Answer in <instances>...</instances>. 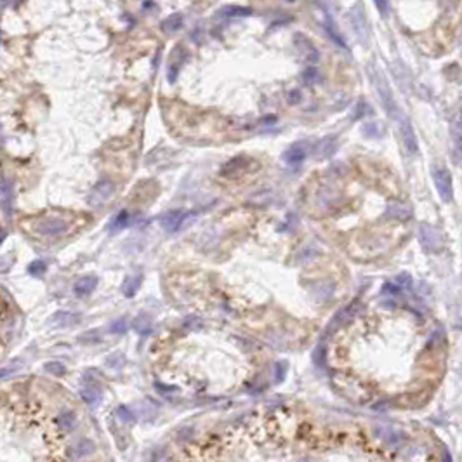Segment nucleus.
<instances>
[{
  "label": "nucleus",
  "instance_id": "obj_6",
  "mask_svg": "<svg viewBox=\"0 0 462 462\" xmlns=\"http://www.w3.org/2000/svg\"><path fill=\"white\" fill-rule=\"evenodd\" d=\"M188 218H190V214L184 212V210H169V212H165L160 218L162 228H164L165 231H169V233H174V231H177V229L183 226V222L186 221Z\"/></svg>",
  "mask_w": 462,
  "mask_h": 462
},
{
  "label": "nucleus",
  "instance_id": "obj_3",
  "mask_svg": "<svg viewBox=\"0 0 462 462\" xmlns=\"http://www.w3.org/2000/svg\"><path fill=\"white\" fill-rule=\"evenodd\" d=\"M419 240L420 245L428 252H436V250L443 247V238H441L439 231L436 228H433V226L426 224V222L419 226Z\"/></svg>",
  "mask_w": 462,
  "mask_h": 462
},
{
  "label": "nucleus",
  "instance_id": "obj_1",
  "mask_svg": "<svg viewBox=\"0 0 462 462\" xmlns=\"http://www.w3.org/2000/svg\"><path fill=\"white\" fill-rule=\"evenodd\" d=\"M372 78H374V84H375V89L379 91V96H381V101L382 104H384V108H386L388 115H389L393 120H398L400 119V108L396 106V103H394L393 96H391V89L389 85H388V82L384 80V76L381 75V73H375L372 72Z\"/></svg>",
  "mask_w": 462,
  "mask_h": 462
},
{
  "label": "nucleus",
  "instance_id": "obj_13",
  "mask_svg": "<svg viewBox=\"0 0 462 462\" xmlns=\"http://www.w3.org/2000/svg\"><path fill=\"white\" fill-rule=\"evenodd\" d=\"M252 14V9L242 7V5H224L218 11V16L221 18H245Z\"/></svg>",
  "mask_w": 462,
  "mask_h": 462
},
{
  "label": "nucleus",
  "instance_id": "obj_7",
  "mask_svg": "<svg viewBox=\"0 0 462 462\" xmlns=\"http://www.w3.org/2000/svg\"><path fill=\"white\" fill-rule=\"evenodd\" d=\"M113 191H115V186L111 181H99V183L92 188L89 202H91V205H96V207L101 205V203H104L106 200H110V196L113 195Z\"/></svg>",
  "mask_w": 462,
  "mask_h": 462
},
{
  "label": "nucleus",
  "instance_id": "obj_2",
  "mask_svg": "<svg viewBox=\"0 0 462 462\" xmlns=\"http://www.w3.org/2000/svg\"><path fill=\"white\" fill-rule=\"evenodd\" d=\"M433 181H435L439 198L443 200V202H450L452 196H454V188H452V176L448 169H445L443 165H435V169H433Z\"/></svg>",
  "mask_w": 462,
  "mask_h": 462
},
{
  "label": "nucleus",
  "instance_id": "obj_22",
  "mask_svg": "<svg viewBox=\"0 0 462 462\" xmlns=\"http://www.w3.org/2000/svg\"><path fill=\"white\" fill-rule=\"evenodd\" d=\"M127 330V321L123 320V318H119V320H115L113 323L110 325V332L115 334V336H120V334H123Z\"/></svg>",
  "mask_w": 462,
  "mask_h": 462
},
{
  "label": "nucleus",
  "instance_id": "obj_15",
  "mask_svg": "<svg viewBox=\"0 0 462 462\" xmlns=\"http://www.w3.org/2000/svg\"><path fill=\"white\" fill-rule=\"evenodd\" d=\"M323 28H325V31L329 33V37L332 38L334 42H336V44H339L340 47H346V42H344V38L339 35V31H337V28L334 26V21H332V18H330L329 14H325Z\"/></svg>",
  "mask_w": 462,
  "mask_h": 462
},
{
  "label": "nucleus",
  "instance_id": "obj_8",
  "mask_svg": "<svg viewBox=\"0 0 462 462\" xmlns=\"http://www.w3.org/2000/svg\"><path fill=\"white\" fill-rule=\"evenodd\" d=\"M308 151H310V143L299 141V143H295V145H292L291 148L283 153V160H285L289 165H299L304 162Z\"/></svg>",
  "mask_w": 462,
  "mask_h": 462
},
{
  "label": "nucleus",
  "instance_id": "obj_30",
  "mask_svg": "<svg viewBox=\"0 0 462 462\" xmlns=\"http://www.w3.org/2000/svg\"><path fill=\"white\" fill-rule=\"evenodd\" d=\"M455 143H457V148L462 151V132H455Z\"/></svg>",
  "mask_w": 462,
  "mask_h": 462
},
{
  "label": "nucleus",
  "instance_id": "obj_31",
  "mask_svg": "<svg viewBox=\"0 0 462 462\" xmlns=\"http://www.w3.org/2000/svg\"><path fill=\"white\" fill-rule=\"evenodd\" d=\"M160 462H172V461H170V459H162Z\"/></svg>",
  "mask_w": 462,
  "mask_h": 462
},
{
  "label": "nucleus",
  "instance_id": "obj_14",
  "mask_svg": "<svg viewBox=\"0 0 462 462\" xmlns=\"http://www.w3.org/2000/svg\"><path fill=\"white\" fill-rule=\"evenodd\" d=\"M56 424L61 431H72L76 424V417L73 412H63L56 417Z\"/></svg>",
  "mask_w": 462,
  "mask_h": 462
},
{
  "label": "nucleus",
  "instance_id": "obj_25",
  "mask_svg": "<svg viewBox=\"0 0 462 462\" xmlns=\"http://www.w3.org/2000/svg\"><path fill=\"white\" fill-rule=\"evenodd\" d=\"M389 212L394 216V218H400V219L407 218V214H409V210H407L405 205H396V203L389 207Z\"/></svg>",
  "mask_w": 462,
  "mask_h": 462
},
{
  "label": "nucleus",
  "instance_id": "obj_21",
  "mask_svg": "<svg viewBox=\"0 0 462 462\" xmlns=\"http://www.w3.org/2000/svg\"><path fill=\"white\" fill-rule=\"evenodd\" d=\"M46 269H47V264L44 263V261H33V263L28 266V273H30V275H33V276L44 275V273H46Z\"/></svg>",
  "mask_w": 462,
  "mask_h": 462
},
{
  "label": "nucleus",
  "instance_id": "obj_19",
  "mask_svg": "<svg viewBox=\"0 0 462 462\" xmlns=\"http://www.w3.org/2000/svg\"><path fill=\"white\" fill-rule=\"evenodd\" d=\"M363 134L367 136V138H379L381 134H384V129H382L381 125H379L377 122H368L363 125Z\"/></svg>",
  "mask_w": 462,
  "mask_h": 462
},
{
  "label": "nucleus",
  "instance_id": "obj_24",
  "mask_svg": "<svg viewBox=\"0 0 462 462\" xmlns=\"http://www.w3.org/2000/svg\"><path fill=\"white\" fill-rule=\"evenodd\" d=\"M46 368L50 372V374H54V375H63L66 372V367L63 365V363H59V362H49L46 365Z\"/></svg>",
  "mask_w": 462,
  "mask_h": 462
},
{
  "label": "nucleus",
  "instance_id": "obj_32",
  "mask_svg": "<svg viewBox=\"0 0 462 462\" xmlns=\"http://www.w3.org/2000/svg\"><path fill=\"white\" fill-rule=\"evenodd\" d=\"M461 122H462V113H461Z\"/></svg>",
  "mask_w": 462,
  "mask_h": 462
},
{
  "label": "nucleus",
  "instance_id": "obj_9",
  "mask_svg": "<svg viewBox=\"0 0 462 462\" xmlns=\"http://www.w3.org/2000/svg\"><path fill=\"white\" fill-rule=\"evenodd\" d=\"M96 445L92 443L91 439H80L78 443H75L73 447L68 448V459L72 462H76L78 459H84L87 455L94 454Z\"/></svg>",
  "mask_w": 462,
  "mask_h": 462
},
{
  "label": "nucleus",
  "instance_id": "obj_29",
  "mask_svg": "<svg viewBox=\"0 0 462 462\" xmlns=\"http://www.w3.org/2000/svg\"><path fill=\"white\" fill-rule=\"evenodd\" d=\"M301 101V92L299 91H292L291 92V97H289V103L294 104V103H299Z\"/></svg>",
  "mask_w": 462,
  "mask_h": 462
},
{
  "label": "nucleus",
  "instance_id": "obj_5",
  "mask_svg": "<svg viewBox=\"0 0 462 462\" xmlns=\"http://www.w3.org/2000/svg\"><path fill=\"white\" fill-rule=\"evenodd\" d=\"M396 122L400 123L401 139H403V146H405L407 153L415 155L417 149H419V146H417V138H415V132H413V127H412V123H410V120L407 119L405 115L401 113L400 119H398Z\"/></svg>",
  "mask_w": 462,
  "mask_h": 462
},
{
  "label": "nucleus",
  "instance_id": "obj_33",
  "mask_svg": "<svg viewBox=\"0 0 462 462\" xmlns=\"http://www.w3.org/2000/svg\"><path fill=\"white\" fill-rule=\"evenodd\" d=\"M289 2H292V0H289Z\"/></svg>",
  "mask_w": 462,
  "mask_h": 462
},
{
  "label": "nucleus",
  "instance_id": "obj_12",
  "mask_svg": "<svg viewBox=\"0 0 462 462\" xmlns=\"http://www.w3.org/2000/svg\"><path fill=\"white\" fill-rule=\"evenodd\" d=\"M12 203V181L11 179H2L0 181V205L2 209L9 214Z\"/></svg>",
  "mask_w": 462,
  "mask_h": 462
},
{
  "label": "nucleus",
  "instance_id": "obj_28",
  "mask_svg": "<svg viewBox=\"0 0 462 462\" xmlns=\"http://www.w3.org/2000/svg\"><path fill=\"white\" fill-rule=\"evenodd\" d=\"M21 2L23 0H0V4L4 5V7H18Z\"/></svg>",
  "mask_w": 462,
  "mask_h": 462
},
{
  "label": "nucleus",
  "instance_id": "obj_18",
  "mask_svg": "<svg viewBox=\"0 0 462 462\" xmlns=\"http://www.w3.org/2000/svg\"><path fill=\"white\" fill-rule=\"evenodd\" d=\"M129 212L127 210H122L119 214L115 216L110 222V231H119V229H123L127 224H129Z\"/></svg>",
  "mask_w": 462,
  "mask_h": 462
},
{
  "label": "nucleus",
  "instance_id": "obj_16",
  "mask_svg": "<svg viewBox=\"0 0 462 462\" xmlns=\"http://www.w3.org/2000/svg\"><path fill=\"white\" fill-rule=\"evenodd\" d=\"M139 282H141V276L139 275L127 276L125 282H123V285H122V292L127 295V297H132V295L136 294V291L139 289Z\"/></svg>",
  "mask_w": 462,
  "mask_h": 462
},
{
  "label": "nucleus",
  "instance_id": "obj_26",
  "mask_svg": "<svg viewBox=\"0 0 462 462\" xmlns=\"http://www.w3.org/2000/svg\"><path fill=\"white\" fill-rule=\"evenodd\" d=\"M375 5H377L379 12H381L382 16H388V12H389V4H388V0H374Z\"/></svg>",
  "mask_w": 462,
  "mask_h": 462
},
{
  "label": "nucleus",
  "instance_id": "obj_10",
  "mask_svg": "<svg viewBox=\"0 0 462 462\" xmlns=\"http://www.w3.org/2000/svg\"><path fill=\"white\" fill-rule=\"evenodd\" d=\"M336 148H337V138L336 136H327V138H323L315 146V157L320 158V160L321 158H329L334 155Z\"/></svg>",
  "mask_w": 462,
  "mask_h": 462
},
{
  "label": "nucleus",
  "instance_id": "obj_27",
  "mask_svg": "<svg viewBox=\"0 0 462 462\" xmlns=\"http://www.w3.org/2000/svg\"><path fill=\"white\" fill-rule=\"evenodd\" d=\"M316 75H318L316 68H313V66H311V68H308V70L304 72V80L308 82V84H310V82H313L315 78H316Z\"/></svg>",
  "mask_w": 462,
  "mask_h": 462
},
{
  "label": "nucleus",
  "instance_id": "obj_17",
  "mask_svg": "<svg viewBox=\"0 0 462 462\" xmlns=\"http://www.w3.org/2000/svg\"><path fill=\"white\" fill-rule=\"evenodd\" d=\"M181 24H183V16H181L179 12H176V14L169 16L167 19H164V21H162V28H164L165 31H176V30H179Z\"/></svg>",
  "mask_w": 462,
  "mask_h": 462
},
{
  "label": "nucleus",
  "instance_id": "obj_4",
  "mask_svg": "<svg viewBox=\"0 0 462 462\" xmlns=\"http://www.w3.org/2000/svg\"><path fill=\"white\" fill-rule=\"evenodd\" d=\"M68 229V221L61 218H44L35 224V231L44 237H57Z\"/></svg>",
  "mask_w": 462,
  "mask_h": 462
},
{
  "label": "nucleus",
  "instance_id": "obj_20",
  "mask_svg": "<svg viewBox=\"0 0 462 462\" xmlns=\"http://www.w3.org/2000/svg\"><path fill=\"white\" fill-rule=\"evenodd\" d=\"M117 415H119V419L123 420V422H134V420H136L134 412L125 405H120L119 409H117Z\"/></svg>",
  "mask_w": 462,
  "mask_h": 462
},
{
  "label": "nucleus",
  "instance_id": "obj_23",
  "mask_svg": "<svg viewBox=\"0 0 462 462\" xmlns=\"http://www.w3.org/2000/svg\"><path fill=\"white\" fill-rule=\"evenodd\" d=\"M80 396H82V400L87 403V405H96L97 403V394H96V391H92V389H82L80 391Z\"/></svg>",
  "mask_w": 462,
  "mask_h": 462
},
{
  "label": "nucleus",
  "instance_id": "obj_11",
  "mask_svg": "<svg viewBox=\"0 0 462 462\" xmlns=\"http://www.w3.org/2000/svg\"><path fill=\"white\" fill-rule=\"evenodd\" d=\"M96 285H97V278L92 275H87V276H82L78 282L75 283V287H73V291H75L76 295H89L94 292Z\"/></svg>",
  "mask_w": 462,
  "mask_h": 462
}]
</instances>
